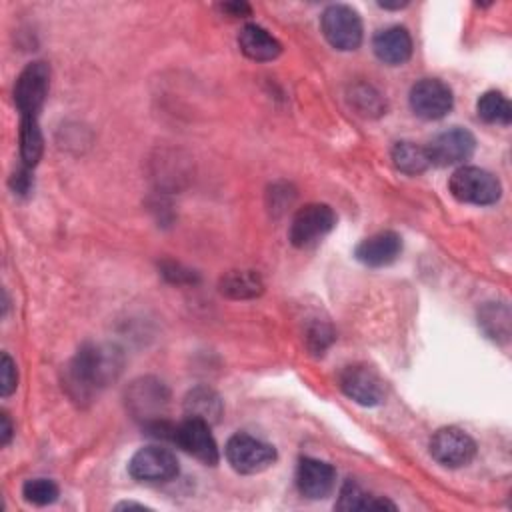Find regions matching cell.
I'll return each instance as SVG.
<instances>
[{
  "label": "cell",
  "instance_id": "cell-13",
  "mask_svg": "<svg viewBox=\"0 0 512 512\" xmlns=\"http://www.w3.org/2000/svg\"><path fill=\"white\" fill-rule=\"evenodd\" d=\"M130 410L138 418H146L148 424L162 420L164 408L168 404V390L162 382L152 378H142L130 386L126 396Z\"/></svg>",
  "mask_w": 512,
  "mask_h": 512
},
{
  "label": "cell",
  "instance_id": "cell-17",
  "mask_svg": "<svg viewBox=\"0 0 512 512\" xmlns=\"http://www.w3.org/2000/svg\"><path fill=\"white\" fill-rule=\"evenodd\" d=\"M238 46L246 58L256 62H270L282 52V44L258 24H246L240 30Z\"/></svg>",
  "mask_w": 512,
  "mask_h": 512
},
{
  "label": "cell",
  "instance_id": "cell-20",
  "mask_svg": "<svg viewBox=\"0 0 512 512\" xmlns=\"http://www.w3.org/2000/svg\"><path fill=\"white\" fill-rule=\"evenodd\" d=\"M42 150H44V140H42V132L38 126V118H20V160L22 166L26 168H34L38 164V160L42 158Z\"/></svg>",
  "mask_w": 512,
  "mask_h": 512
},
{
  "label": "cell",
  "instance_id": "cell-30",
  "mask_svg": "<svg viewBox=\"0 0 512 512\" xmlns=\"http://www.w3.org/2000/svg\"><path fill=\"white\" fill-rule=\"evenodd\" d=\"M224 12H228L230 16H248L250 14V6L244 2H226L220 6Z\"/></svg>",
  "mask_w": 512,
  "mask_h": 512
},
{
  "label": "cell",
  "instance_id": "cell-18",
  "mask_svg": "<svg viewBox=\"0 0 512 512\" xmlns=\"http://www.w3.org/2000/svg\"><path fill=\"white\" fill-rule=\"evenodd\" d=\"M222 400L220 396L208 386L192 388L184 398V412L188 418L202 420L206 424H218L222 418Z\"/></svg>",
  "mask_w": 512,
  "mask_h": 512
},
{
  "label": "cell",
  "instance_id": "cell-21",
  "mask_svg": "<svg viewBox=\"0 0 512 512\" xmlns=\"http://www.w3.org/2000/svg\"><path fill=\"white\" fill-rule=\"evenodd\" d=\"M392 162L400 172L410 174V176H416V174L424 172L430 166L426 148L418 146L414 142H408V140H402V142L394 144Z\"/></svg>",
  "mask_w": 512,
  "mask_h": 512
},
{
  "label": "cell",
  "instance_id": "cell-3",
  "mask_svg": "<svg viewBox=\"0 0 512 512\" xmlns=\"http://www.w3.org/2000/svg\"><path fill=\"white\" fill-rule=\"evenodd\" d=\"M228 464L240 474H256L270 468L276 462V450L272 444L262 442L250 434H234L224 448Z\"/></svg>",
  "mask_w": 512,
  "mask_h": 512
},
{
  "label": "cell",
  "instance_id": "cell-4",
  "mask_svg": "<svg viewBox=\"0 0 512 512\" xmlns=\"http://www.w3.org/2000/svg\"><path fill=\"white\" fill-rule=\"evenodd\" d=\"M320 26L336 50H356L362 42V20L352 6L332 4L320 16Z\"/></svg>",
  "mask_w": 512,
  "mask_h": 512
},
{
  "label": "cell",
  "instance_id": "cell-28",
  "mask_svg": "<svg viewBox=\"0 0 512 512\" xmlns=\"http://www.w3.org/2000/svg\"><path fill=\"white\" fill-rule=\"evenodd\" d=\"M16 386H18L16 364L8 354H2V360H0V394L6 398L16 390Z\"/></svg>",
  "mask_w": 512,
  "mask_h": 512
},
{
  "label": "cell",
  "instance_id": "cell-19",
  "mask_svg": "<svg viewBox=\"0 0 512 512\" xmlns=\"http://www.w3.org/2000/svg\"><path fill=\"white\" fill-rule=\"evenodd\" d=\"M336 508L338 510H384V508L396 510V506L392 502H388L386 498H378V496H372V494L364 492L352 480H346L344 486L340 488Z\"/></svg>",
  "mask_w": 512,
  "mask_h": 512
},
{
  "label": "cell",
  "instance_id": "cell-27",
  "mask_svg": "<svg viewBox=\"0 0 512 512\" xmlns=\"http://www.w3.org/2000/svg\"><path fill=\"white\" fill-rule=\"evenodd\" d=\"M334 342V332L328 324L324 322H316L308 328L306 332V344L310 348V352L314 354H324V350Z\"/></svg>",
  "mask_w": 512,
  "mask_h": 512
},
{
  "label": "cell",
  "instance_id": "cell-8",
  "mask_svg": "<svg viewBox=\"0 0 512 512\" xmlns=\"http://www.w3.org/2000/svg\"><path fill=\"white\" fill-rule=\"evenodd\" d=\"M426 148L428 160L434 166H454L466 162L476 148V138L470 130L452 126L440 134H436Z\"/></svg>",
  "mask_w": 512,
  "mask_h": 512
},
{
  "label": "cell",
  "instance_id": "cell-26",
  "mask_svg": "<svg viewBox=\"0 0 512 512\" xmlns=\"http://www.w3.org/2000/svg\"><path fill=\"white\" fill-rule=\"evenodd\" d=\"M350 100L366 116H380L384 112V100L372 86H366V84L354 86Z\"/></svg>",
  "mask_w": 512,
  "mask_h": 512
},
{
  "label": "cell",
  "instance_id": "cell-22",
  "mask_svg": "<svg viewBox=\"0 0 512 512\" xmlns=\"http://www.w3.org/2000/svg\"><path fill=\"white\" fill-rule=\"evenodd\" d=\"M220 290H222V294H226L230 298L242 300V298L258 296L264 290V286H262V280L256 272H252V270H234V272L226 274L220 280Z\"/></svg>",
  "mask_w": 512,
  "mask_h": 512
},
{
  "label": "cell",
  "instance_id": "cell-6",
  "mask_svg": "<svg viewBox=\"0 0 512 512\" xmlns=\"http://www.w3.org/2000/svg\"><path fill=\"white\" fill-rule=\"evenodd\" d=\"M334 224H336V214L328 204H320V202L306 204L294 214L288 230V240L296 248L312 246L320 238H324L334 228Z\"/></svg>",
  "mask_w": 512,
  "mask_h": 512
},
{
  "label": "cell",
  "instance_id": "cell-2",
  "mask_svg": "<svg viewBox=\"0 0 512 512\" xmlns=\"http://www.w3.org/2000/svg\"><path fill=\"white\" fill-rule=\"evenodd\" d=\"M448 188L456 200L474 206H490L502 194L498 178L478 166H460L454 170Z\"/></svg>",
  "mask_w": 512,
  "mask_h": 512
},
{
  "label": "cell",
  "instance_id": "cell-11",
  "mask_svg": "<svg viewBox=\"0 0 512 512\" xmlns=\"http://www.w3.org/2000/svg\"><path fill=\"white\" fill-rule=\"evenodd\" d=\"M174 444H178L184 452H188L190 456H194L196 460L214 466L220 460L218 454V446L216 440L210 432V424L196 420V418H188L180 424H176L172 428V438Z\"/></svg>",
  "mask_w": 512,
  "mask_h": 512
},
{
  "label": "cell",
  "instance_id": "cell-23",
  "mask_svg": "<svg viewBox=\"0 0 512 512\" xmlns=\"http://www.w3.org/2000/svg\"><path fill=\"white\" fill-rule=\"evenodd\" d=\"M478 324L492 340H508L510 336V312L506 304L490 302L478 312Z\"/></svg>",
  "mask_w": 512,
  "mask_h": 512
},
{
  "label": "cell",
  "instance_id": "cell-14",
  "mask_svg": "<svg viewBox=\"0 0 512 512\" xmlns=\"http://www.w3.org/2000/svg\"><path fill=\"white\" fill-rule=\"evenodd\" d=\"M296 484H298L300 494L310 500L326 498L334 490L336 470L328 462L304 456L298 462Z\"/></svg>",
  "mask_w": 512,
  "mask_h": 512
},
{
  "label": "cell",
  "instance_id": "cell-31",
  "mask_svg": "<svg viewBox=\"0 0 512 512\" xmlns=\"http://www.w3.org/2000/svg\"><path fill=\"white\" fill-rule=\"evenodd\" d=\"M0 422H2V430H0V442H2V446H6V444L10 442V438H12V424H10V418H8V414H6V412H2V416H0Z\"/></svg>",
  "mask_w": 512,
  "mask_h": 512
},
{
  "label": "cell",
  "instance_id": "cell-9",
  "mask_svg": "<svg viewBox=\"0 0 512 512\" xmlns=\"http://www.w3.org/2000/svg\"><path fill=\"white\" fill-rule=\"evenodd\" d=\"M430 454L446 468H462L476 456V442L464 430L446 426L430 438Z\"/></svg>",
  "mask_w": 512,
  "mask_h": 512
},
{
  "label": "cell",
  "instance_id": "cell-24",
  "mask_svg": "<svg viewBox=\"0 0 512 512\" xmlns=\"http://www.w3.org/2000/svg\"><path fill=\"white\" fill-rule=\"evenodd\" d=\"M476 112L478 118H482L488 124H498V126H508L512 120V108L506 96H502L496 90L484 92L478 102H476Z\"/></svg>",
  "mask_w": 512,
  "mask_h": 512
},
{
  "label": "cell",
  "instance_id": "cell-10",
  "mask_svg": "<svg viewBox=\"0 0 512 512\" xmlns=\"http://www.w3.org/2000/svg\"><path fill=\"white\" fill-rule=\"evenodd\" d=\"M452 106V90L438 78H422L410 90V108L424 120H440L452 110Z\"/></svg>",
  "mask_w": 512,
  "mask_h": 512
},
{
  "label": "cell",
  "instance_id": "cell-5",
  "mask_svg": "<svg viewBox=\"0 0 512 512\" xmlns=\"http://www.w3.org/2000/svg\"><path fill=\"white\" fill-rule=\"evenodd\" d=\"M50 88V68L46 62H30L20 72L14 84V104L20 118H38V112L48 96Z\"/></svg>",
  "mask_w": 512,
  "mask_h": 512
},
{
  "label": "cell",
  "instance_id": "cell-25",
  "mask_svg": "<svg viewBox=\"0 0 512 512\" xmlns=\"http://www.w3.org/2000/svg\"><path fill=\"white\" fill-rule=\"evenodd\" d=\"M22 496L30 504L46 506L58 498V486L48 478H32V480L24 482Z\"/></svg>",
  "mask_w": 512,
  "mask_h": 512
},
{
  "label": "cell",
  "instance_id": "cell-12",
  "mask_svg": "<svg viewBox=\"0 0 512 512\" xmlns=\"http://www.w3.org/2000/svg\"><path fill=\"white\" fill-rule=\"evenodd\" d=\"M340 388L360 406H378L384 398L382 378L364 364L346 366L340 372Z\"/></svg>",
  "mask_w": 512,
  "mask_h": 512
},
{
  "label": "cell",
  "instance_id": "cell-15",
  "mask_svg": "<svg viewBox=\"0 0 512 512\" xmlns=\"http://www.w3.org/2000/svg\"><path fill=\"white\" fill-rule=\"evenodd\" d=\"M400 252H402V238L396 232L386 230V232H378L364 238L356 246L354 256L366 266L380 268V266L392 264L400 256Z\"/></svg>",
  "mask_w": 512,
  "mask_h": 512
},
{
  "label": "cell",
  "instance_id": "cell-16",
  "mask_svg": "<svg viewBox=\"0 0 512 512\" xmlns=\"http://www.w3.org/2000/svg\"><path fill=\"white\" fill-rule=\"evenodd\" d=\"M372 48L380 62L398 66L412 56V38L404 26H390L374 34Z\"/></svg>",
  "mask_w": 512,
  "mask_h": 512
},
{
  "label": "cell",
  "instance_id": "cell-29",
  "mask_svg": "<svg viewBox=\"0 0 512 512\" xmlns=\"http://www.w3.org/2000/svg\"><path fill=\"white\" fill-rule=\"evenodd\" d=\"M10 186L14 194H28L32 190V170L26 166H20L10 178Z\"/></svg>",
  "mask_w": 512,
  "mask_h": 512
},
{
  "label": "cell",
  "instance_id": "cell-1",
  "mask_svg": "<svg viewBox=\"0 0 512 512\" xmlns=\"http://www.w3.org/2000/svg\"><path fill=\"white\" fill-rule=\"evenodd\" d=\"M122 370L120 352L110 346L86 344L70 360L66 368V390L76 402H90L98 390H102L110 380Z\"/></svg>",
  "mask_w": 512,
  "mask_h": 512
},
{
  "label": "cell",
  "instance_id": "cell-7",
  "mask_svg": "<svg viewBox=\"0 0 512 512\" xmlns=\"http://www.w3.org/2000/svg\"><path fill=\"white\" fill-rule=\"evenodd\" d=\"M178 460L176 456L160 446L140 448L128 462V472L134 480L146 484L170 482L178 476Z\"/></svg>",
  "mask_w": 512,
  "mask_h": 512
}]
</instances>
